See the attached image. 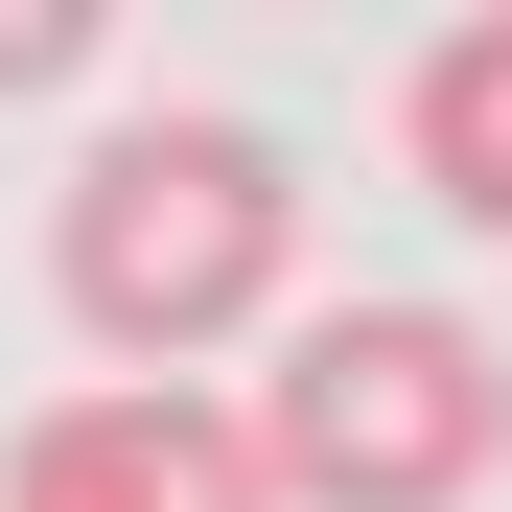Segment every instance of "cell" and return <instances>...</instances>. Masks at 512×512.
<instances>
[{"mask_svg":"<svg viewBox=\"0 0 512 512\" xmlns=\"http://www.w3.org/2000/svg\"><path fill=\"white\" fill-rule=\"evenodd\" d=\"M70 70H94V24L70 0H0V94H70Z\"/></svg>","mask_w":512,"mask_h":512,"instance_id":"cell-5","label":"cell"},{"mask_svg":"<svg viewBox=\"0 0 512 512\" xmlns=\"http://www.w3.org/2000/svg\"><path fill=\"white\" fill-rule=\"evenodd\" d=\"M233 443L280 512H466L512 466V350L443 303H303L280 373L233 396Z\"/></svg>","mask_w":512,"mask_h":512,"instance_id":"cell-2","label":"cell"},{"mask_svg":"<svg viewBox=\"0 0 512 512\" xmlns=\"http://www.w3.org/2000/svg\"><path fill=\"white\" fill-rule=\"evenodd\" d=\"M303 280V163L256 117H117L47 187V303L94 326L117 396H210V350H256Z\"/></svg>","mask_w":512,"mask_h":512,"instance_id":"cell-1","label":"cell"},{"mask_svg":"<svg viewBox=\"0 0 512 512\" xmlns=\"http://www.w3.org/2000/svg\"><path fill=\"white\" fill-rule=\"evenodd\" d=\"M396 140H419V187H443L466 233H512V0H489V24H443V47L396 70Z\"/></svg>","mask_w":512,"mask_h":512,"instance_id":"cell-4","label":"cell"},{"mask_svg":"<svg viewBox=\"0 0 512 512\" xmlns=\"http://www.w3.org/2000/svg\"><path fill=\"white\" fill-rule=\"evenodd\" d=\"M0 512H280L233 396H47L0 443Z\"/></svg>","mask_w":512,"mask_h":512,"instance_id":"cell-3","label":"cell"}]
</instances>
